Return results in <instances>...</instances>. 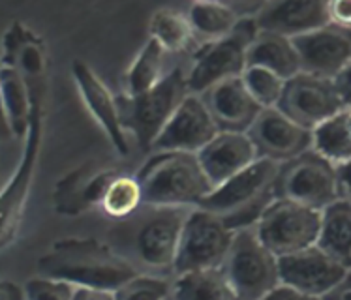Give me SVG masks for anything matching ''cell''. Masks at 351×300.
<instances>
[{"instance_id":"6da1fadb","label":"cell","mask_w":351,"mask_h":300,"mask_svg":"<svg viewBox=\"0 0 351 300\" xmlns=\"http://www.w3.org/2000/svg\"><path fill=\"white\" fill-rule=\"evenodd\" d=\"M195 208V207H194ZM190 207L143 205L109 231V244L141 274L173 276Z\"/></svg>"},{"instance_id":"7a4b0ae2","label":"cell","mask_w":351,"mask_h":300,"mask_svg":"<svg viewBox=\"0 0 351 300\" xmlns=\"http://www.w3.org/2000/svg\"><path fill=\"white\" fill-rule=\"evenodd\" d=\"M40 276L62 279L75 287L117 291L137 274L109 242L96 238H62L38 259Z\"/></svg>"},{"instance_id":"3957f363","label":"cell","mask_w":351,"mask_h":300,"mask_svg":"<svg viewBox=\"0 0 351 300\" xmlns=\"http://www.w3.org/2000/svg\"><path fill=\"white\" fill-rule=\"evenodd\" d=\"M280 164L259 158L235 177L216 186L199 208L222 218L231 231L256 227L276 199L274 186Z\"/></svg>"},{"instance_id":"277c9868","label":"cell","mask_w":351,"mask_h":300,"mask_svg":"<svg viewBox=\"0 0 351 300\" xmlns=\"http://www.w3.org/2000/svg\"><path fill=\"white\" fill-rule=\"evenodd\" d=\"M136 177L143 203L154 207H199L215 190L192 152H156Z\"/></svg>"},{"instance_id":"5b68a950","label":"cell","mask_w":351,"mask_h":300,"mask_svg":"<svg viewBox=\"0 0 351 300\" xmlns=\"http://www.w3.org/2000/svg\"><path fill=\"white\" fill-rule=\"evenodd\" d=\"M188 72L175 66L156 86L137 96H119V109L124 129L134 136L143 150H152L167 122L180 103L190 96Z\"/></svg>"},{"instance_id":"8992f818","label":"cell","mask_w":351,"mask_h":300,"mask_svg":"<svg viewBox=\"0 0 351 300\" xmlns=\"http://www.w3.org/2000/svg\"><path fill=\"white\" fill-rule=\"evenodd\" d=\"M259 34L256 17H244L228 36L207 42L195 51L188 70L190 92L201 96L210 86L233 77H243L248 68V51Z\"/></svg>"},{"instance_id":"52a82bcc","label":"cell","mask_w":351,"mask_h":300,"mask_svg":"<svg viewBox=\"0 0 351 300\" xmlns=\"http://www.w3.org/2000/svg\"><path fill=\"white\" fill-rule=\"evenodd\" d=\"M222 271L237 300H263L282 284L278 258L259 240L256 227L237 231Z\"/></svg>"},{"instance_id":"ba28073f","label":"cell","mask_w":351,"mask_h":300,"mask_svg":"<svg viewBox=\"0 0 351 300\" xmlns=\"http://www.w3.org/2000/svg\"><path fill=\"white\" fill-rule=\"evenodd\" d=\"M274 193L276 199L325 210L340 199L337 165L319 156L314 149L306 150L301 156L280 164Z\"/></svg>"},{"instance_id":"9c48e42d","label":"cell","mask_w":351,"mask_h":300,"mask_svg":"<svg viewBox=\"0 0 351 300\" xmlns=\"http://www.w3.org/2000/svg\"><path fill=\"white\" fill-rule=\"evenodd\" d=\"M322 210L287 199H274L256 225L259 240L276 258L293 255L317 244Z\"/></svg>"},{"instance_id":"30bf717a","label":"cell","mask_w":351,"mask_h":300,"mask_svg":"<svg viewBox=\"0 0 351 300\" xmlns=\"http://www.w3.org/2000/svg\"><path fill=\"white\" fill-rule=\"evenodd\" d=\"M233 236L235 231H231L222 218L199 207L192 208L180 235L173 278L184 272L222 268L233 244Z\"/></svg>"},{"instance_id":"8fae6325","label":"cell","mask_w":351,"mask_h":300,"mask_svg":"<svg viewBox=\"0 0 351 300\" xmlns=\"http://www.w3.org/2000/svg\"><path fill=\"white\" fill-rule=\"evenodd\" d=\"M278 109L299 126L314 132L346 108L332 79L301 72L286 81Z\"/></svg>"},{"instance_id":"7c38bea8","label":"cell","mask_w":351,"mask_h":300,"mask_svg":"<svg viewBox=\"0 0 351 300\" xmlns=\"http://www.w3.org/2000/svg\"><path fill=\"white\" fill-rule=\"evenodd\" d=\"M259 158L284 164L312 149V132L287 118L278 108L263 109L246 132Z\"/></svg>"},{"instance_id":"4fadbf2b","label":"cell","mask_w":351,"mask_h":300,"mask_svg":"<svg viewBox=\"0 0 351 300\" xmlns=\"http://www.w3.org/2000/svg\"><path fill=\"white\" fill-rule=\"evenodd\" d=\"M220 129L208 113L205 101L197 94H190L175 111L160 134L152 150L156 152H192L197 154L207 147Z\"/></svg>"},{"instance_id":"5bb4252c","label":"cell","mask_w":351,"mask_h":300,"mask_svg":"<svg viewBox=\"0 0 351 300\" xmlns=\"http://www.w3.org/2000/svg\"><path fill=\"white\" fill-rule=\"evenodd\" d=\"M40 129H42V111H40V101L34 98V109H32V118H30V128L27 134V143L23 150L21 164L15 171L14 179L8 182V186L2 192L0 201V210H2V248H8L10 242H14L19 231L23 210L27 205V193H29L32 175L36 169L38 147H40Z\"/></svg>"},{"instance_id":"9a60e30c","label":"cell","mask_w":351,"mask_h":300,"mask_svg":"<svg viewBox=\"0 0 351 300\" xmlns=\"http://www.w3.org/2000/svg\"><path fill=\"white\" fill-rule=\"evenodd\" d=\"M278 263L282 284L317 299L332 291L350 272V268L335 261L317 246L280 258Z\"/></svg>"},{"instance_id":"2e32d148","label":"cell","mask_w":351,"mask_h":300,"mask_svg":"<svg viewBox=\"0 0 351 300\" xmlns=\"http://www.w3.org/2000/svg\"><path fill=\"white\" fill-rule=\"evenodd\" d=\"M302 72L335 79L351 62V29L329 23L293 40Z\"/></svg>"},{"instance_id":"e0dca14e","label":"cell","mask_w":351,"mask_h":300,"mask_svg":"<svg viewBox=\"0 0 351 300\" xmlns=\"http://www.w3.org/2000/svg\"><path fill=\"white\" fill-rule=\"evenodd\" d=\"M256 23L259 30L295 40L329 25L330 2L327 0L265 2L256 14Z\"/></svg>"},{"instance_id":"ac0fdd59","label":"cell","mask_w":351,"mask_h":300,"mask_svg":"<svg viewBox=\"0 0 351 300\" xmlns=\"http://www.w3.org/2000/svg\"><path fill=\"white\" fill-rule=\"evenodd\" d=\"M208 113L215 118L220 132L246 134L263 109L252 98L243 77H233L210 86L201 94Z\"/></svg>"},{"instance_id":"d6986e66","label":"cell","mask_w":351,"mask_h":300,"mask_svg":"<svg viewBox=\"0 0 351 300\" xmlns=\"http://www.w3.org/2000/svg\"><path fill=\"white\" fill-rule=\"evenodd\" d=\"M197 158L215 188L259 160L248 134L239 132H220L205 149L197 152Z\"/></svg>"},{"instance_id":"ffe728a7","label":"cell","mask_w":351,"mask_h":300,"mask_svg":"<svg viewBox=\"0 0 351 300\" xmlns=\"http://www.w3.org/2000/svg\"><path fill=\"white\" fill-rule=\"evenodd\" d=\"M72 75L79 86V92L83 96V101L86 103L88 111L94 114L104 132L108 134L111 143L117 149L119 154L126 156L128 154V139H126V129L122 126L121 109H119V100L96 73L81 60H75L72 64Z\"/></svg>"},{"instance_id":"44dd1931","label":"cell","mask_w":351,"mask_h":300,"mask_svg":"<svg viewBox=\"0 0 351 300\" xmlns=\"http://www.w3.org/2000/svg\"><path fill=\"white\" fill-rule=\"evenodd\" d=\"M248 68H265L284 81L302 72L301 58L293 40L265 30H259L252 43L248 51Z\"/></svg>"},{"instance_id":"7402d4cb","label":"cell","mask_w":351,"mask_h":300,"mask_svg":"<svg viewBox=\"0 0 351 300\" xmlns=\"http://www.w3.org/2000/svg\"><path fill=\"white\" fill-rule=\"evenodd\" d=\"M315 246L351 271V205L348 201L338 199L322 210V229Z\"/></svg>"},{"instance_id":"603a6c76","label":"cell","mask_w":351,"mask_h":300,"mask_svg":"<svg viewBox=\"0 0 351 300\" xmlns=\"http://www.w3.org/2000/svg\"><path fill=\"white\" fill-rule=\"evenodd\" d=\"M2 98L6 124L12 134L17 137L27 136L34 109V98L30 96L25 75L17 68L2 66Z\"/></svg>"},{"instance_id":"cb8c5ba5","label":"cell","mask_w":351,"mask_h":300,"mask_svg":"<svg viewBox=\"0 0 351 300\" xmlns=\"http://www.w3.org/2000/svg\"><path fill=\"white\" fill-rule=\"evenodd\" d=\"M173 300H237L222 268L192 271L173 278Z\"/></svg>"},{"instance_id":"d4e9b609","label":"cell","mask_w":351,"mask_h":300,"mask_svg":"<svg viewBox=\"0 0 351 300\" xmlns=\"http://www.w3.org/2000/svg\"><path fill=\"white\" fill-rule=\"evenodd\" d=\"M167 55L169 53L154 38L147 40L126 73L128 96H137L151 90L152 86H156L169 73V70H165Z\"/></svg>"},{"instance_id":"484cf974","label":"cell","mask_w":351,"mask_h":300,"mask_svg":"<svg viewBox=\"0 0 351 300\" xmlns=\"http://www.w3.org/2000/svg\"><path fill=\"white\" fill-rule=\"evenodd\" d=\"M312 149L332 165H342L351 160V118L348 109L312 132Z\"/></svg>"},{"instance_id":"4316f807","label":"cell","mask_w":351,"mask_h":300,"mask_svg":"<svg viewBox=\"0 0 351 300\" xmlns=\"http://www.w3.org/2000/svg\"><path fill=\"white\" fill-rule=\"evenodd\" d=\"M186 17L192 25L194 36L203 38L205 43L231 34L241 21L231 4L222 2H194L188 8Z\"/></svg>"},{"instance_id":"83f0119b","label":"cell","mask_w":351,"mask_h":300,"mask_svg":"<svg viewBox=\"0 0 351 300\" xmlns=\"http://www.w3.org/2000/svg\"><path fill=\"white\" fill-rule=\"evenodd\" d=\"M151 38H154L167 53H177L190 45L194 40V30L186 15L171 8H162L152 15Z\"/></svg>"},{"instance_id":"f1b7e54d","label":"cell","mask_w":351,"mask_h":300,"mask_svg":"<svg viewBox=\"0 0 351 300\" xmlns=\"http://www.w3.org/2000/svg\"><path fill=\"white\" fill-rule=\"evenodd\" d=\"M143 190L137 177L121 173L106 192L100 208L115 220H124L143 207Z\"/></svg>"},{"instance_id":"f546056e","label":"cell","mask_w":351,"mask_h":300,"mask_svg":"<svg viewBox=\"0 0 351 300\" xmlns=\"http://www.w3.org/2000/svg\"><path fill=\"white\" fill-rule=\"evenodd\" d=\"M96 167V164H85L79 169L66 175L60 180L55 190V208L58 214L75 216L81 212H86L88 208L85 205V186L90 173Z\"/></svg>"},{"instance_id":"4dcf8cb0","label":"cell","mask_w":351,"mask_h":300,"mask_svg":"<svg viewBox=\"0 0 351 300\" xmlns=\"http://www.w3.org/2000/svg\"><path fill=\"white\" fill-rule=\"evenodd\" d=\"M243 81L248 92L252 94V98L258 101L259 108H278L284 86H286V81L280 75L269 72L265 68H246V72L243 73Z\"/></svg>"},{"instance_id":"1f68e13d","label":"cell","mask_w":351,"mask_h":300,"mask_svg":"<svg viewBox=\"0 0 351 300\" xmlns=\"http://www.w3.org/2000/svg\"><path fill=\"white\" fill-rule=\"evenodd\" d=\"M173 279L154 274H137L121 289H117V300H167L171 297Z\"/></svg>"},{"instance_id":"d6a6232c","label":"cell","mask_w":351,"mask_h":300,"mask_svg":"<svg viewBox=\"0 0 351 300\" xmlns=\"http://www.w3.org/2000/svg\"><path fill=\"white\" fill-rule=\"evenodd\" d=\"M75 289L77 287L68 282L45 278V276H38L25 284L27 300H73Z\"/></svg>"},{"instance_id":"836d02e7","label":"cell","mask_w":351,"mask_h":300,"mask_svg":"<svg viewBox=\"0 0 351 300\" xmlns=\"http://www.w3.org/2000/svg\"><path fill=\"white\" fill-rule=\"evenodd\" d=\"M21 64L25 68L27 75H40L43 66V57H42V49L38 47L36 43H29L25 42L21 49Z\"/></svg>"},{"instance_id":"e575fe53","label":"cell","mask_w":351,"mask_h":300,"mask_svg":"<svg viewBox=\"0 0 351 300\" xmlns=\"http://www.w3.org/2000/svg\"><path fill=\"white\" fill-rule=\"evenodd\" d=\"M330 23L351 29V0H332L330 2Z\"/></svg>"},{"instance_id":"d590c367","label":"cell","mask_w":351,"mask_h":300,"mask_svg":"<svg viewBox=\"0 0 351 300\" xmlns=\"http://www.w3.org/2000/svg\"><path fill=\"white\" fill-rule=\"evenodd\" d=\"M263 300H322L317 299V297H312V295H306L299 291V289H295L291 286H286V284H280L274 291L267 295Z\"/></svg>"},{"instance_id":"8d00e7d4","label":"cell","mask_w":351,"mask_h":300,"mask_svg":"<svg viewBox=\"0 0 351 300\" xmlns=\"http://www.w3.org/2000/svg\"><path fill=\"white\" fill-rule=\"evenodd\" d=\"M346 109H351V62L332 79Z\"/></svg>"},{"instance_id":"74e56055","label":"cell","mask_w":351,"mask_h":300,"mask_svg":"<svg viewBox=\"0 0 351 300\" xmlns=\"http://www.w3.org/2000/svg\"><path fill=\"white\" fill-rule=\"evenodd\" d=\"M337 175L340 199L348 201L351 205V160H348L342 165H337Z\"/></svg>"},{"instance_id":"f35d334b","label":"cell","mask_w":351,"mask_h":300,"mask_svg":"<svg viewBox=\"0 0 351 300\" xmlns=\"http://www.w3.org/2000/svg\"><path fill=\"white\" fill-rule=\"evenodd\" d=\"M73 300H117L115 291L108 289H93V287H77Z\"/></svg>"},{"instance_id":"ab89813d","label":"cell","mask_w":351,"mask_h":300,"mask_svg":"<svg viewBox=\"0 0 351 300\" xmlns=\"http://www.w3.org/2000/svg\"><path fill=\"white\" fill-rule=\"evenodd\" d=\"M322 300H351V271L348 272V276H346L332 291H329V293L325 295Z\"/></svg>"},{"instance_id":"60d3db41","label":"cell","mask_w":351,"mask_h":300,"mask_svg":"<svg viewBox=\"0 0 351 300\" xmlns=\"http://www.w3.org/2000/svg\"><path fill=\"white\" fill-rule=\"evenodd\" d=\"M0 300H27L25 287H19L14 282H2L0 284Z\"/></svg>"},{"instance_id":"b9f144b4","label":"cell","mask_w":351,"mask_h":300,"mask_svg":"<svg viewBox=\"0 0 351 300\" xmlns=\"http://www.w3.org/2000/svg\"><path fill=\"white\" fill-rule=\"evenodd\" d=\"M348 111H350V118H351V109H348Z\"/></svg>"},{"instance_id":"7bdbcfd3","label":"cell","mask_w":351,"mask_h":300,"mask_svg":"<svg viewBox=\"0 0 351 300\" xmlns=\"http://www.w3.org/2000/svg\"><path fill=\"white\" fill-rule=\"evenodd\" d=\"M167 300H173V299H171V297H169V299H167Z\"/></svg>"}]
</instances>
